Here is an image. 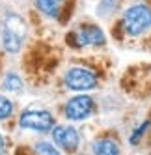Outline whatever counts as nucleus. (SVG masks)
I'll return each mask as SVG.
<instances>
[{
	"instance_id": "obj_14",
	"label": "nucleus",
	"mask_w": 151,
	"mask_h": 155,
	"mask_svg": "<svg viewBox=\"0 0 151 155\" xmlns=\"http://www.w3.org/2000/svg\"><path fill=\"white\" fill-rule=\"evenodd\" d=\"M4 150H6V142H4V137L0 135V155L4 153Z\"/></svg>"
},
{
	"instance_id": "obj_10",
	"label": "nucleus",
	"mask_w": 151,
	"mask_h": 155,
	"mask_svg": "<svg viewBox=\"0 0 151 155\" xmlns=\"http://www.w3.org/2000/svg\"><path fill=\"white\" fill-rule=\"evenodd\" d=\"M36 155H60V151L49 142H39L36 144Z\"/></svg>"
},
{
	"instance_id": "obj_4",
	"label": "nucleus",
	"mask_w": 151,
	"mask_h": 155,
	"mask_svg": "<svg viewBox=\"0 0 151 155\" xmlns=\"http://www.w3.org/2000/svg\"><path fill=\"white\" fill-rule=\"evenodd\" d=\"M19 124L24 129L45 133V131L52 129L54 120H52L50 112H47V110H26V112H23V116H21Z\"/></svg>"
},
{
	"instance_id": "obj_2",
	"label": "nucleus",
	"mask_w": 151,
	"mask_h": 155,
	"mask_svg": "<svg viewBox=\"0 0 151 155\" xmlns=\"http://www.w3.org/2000/svg\"><path fill=\"white\" fill-rule=\"evenodd\" d=\"M23 39H24V26L19 17L11 15L6 21V26L2 32V45L8 52H17L23 45Z\"/></svg>"
},
{
	"instance_id": "obj_1",
	"label": "nucleus",
	"mask_w": 151,
	"mask_h": 155,
	"mask_svg": "<svg viewBox=\"0 0 151 155\" xmlns=\"http://www.w3.org/2000/svg\"><path fill=\"white\" fill-rule=\"evenodd\" d=\"M123 30L131 36H138L151 26V9L147 6H133L123 13Z\"/></svg>"
},
{
	"instance_id": "obj_3",
	"label": "nucleus",
	"mask_w": 151,
	"mask_h": 155,
	"mask_svg": "<svg viewBox=\"0 0 151 155\" xmlns=\"http://www.w3.org/2000/svg\"><path fill=\"white\" fill-rule=\"evenodd\" d=\"M66 84L71 90H92V88L97 86V75L90 69H84V68H73L66 73Z\"/></svg>"
},
{
	"instance_id": "obj_6",
	"label": "nucleus",
	"mask_w": 151,
	"mask_h": 155,
	"mask_svg": "<svg viewBox=\"0 0 151 155\" xmlns=\"http://www.w3.org/2000/svg\"><path fill=\"white\" fill-rule=\"evenodd\" d=\"M93 99L90 95H77L66 105V116L69 120H84L93 112Z\"/></svg>"
},
{
	"instance_id": "obj_11",
	"label": "nucleus",
	"mask_w": 151,
	"mask_h": 155,
	"mask_svg": "<svg viewBox=\"0 0 151 155\" xmlns=\"http://www.w3.org/2000/svg\"><path fill=\"white\" fill-rule=\"evenodd\" d=\"M11 112H13V105H11V101L0 95V120L9 118V116H11Z\"/></svg>"
},
{
	"instance_id": "obj_9",
	"label": "nucleus",
	"mask_w": 151,
	"mask_h": 155,
	"mask_svg": "<svg viewBox=\"0 0 151 155\" xmlns=\"http://www.w3.org/2000/svg\"><path fill=\"white\" fill-rule=\"evenodd\" d=\"M36 4H37V8H39L45 15H49V17H56L62 0H36Z\"/></svg>"
},
{
	"instance_id": "obj_12",
	"label": "nucleus",
	"mask_w": 151,
	"mask_h": 155,
	"mask_svg": "<svg viewBox=\"0 0 151 155\" xmlns=\"http://www.w3.org/2000/svg\"><path fill=\"white\" fill-rule=\"evenodd\" d=\"M4 86L8 88L9 92H17V90L23 88V82H21V79H19L17 75H8L6 81H4Z\"/></svg>"
},
{
	"instance_id": "obj_8",
	"label": "nucleus",
	"mask_w": 151,
	"mask_h": 155,
	"mask_svg": "<svg viewBox=\"0 0 151 155\" xmlns=\"http://www.w3.org/2000/svg\"><path fill=\"white\" fill-rule=\"evenodd\" d=\"M93 153L95 155H120V148L110 138H99L93 142Z\"/></svg>"
},
{
	"instance_id": "obj_5",
	"label": "nucleus",
	"mask_w": 151,
	"mask_h": 155,
	"mask_svg": "<svg viewBox=\"0 0 151 155\" xmlns=\"http://www.w3.org/2000/svg\"><path fill=\"white\" fill-rule=\"evenodd\" d=\"M104 41L106 39H104L103 30L99 26H93V25H86L79 30H75L73 36H71V43L75 47H88V45L99 47Z\"/></svg>"
},
{
	"instance_id": "obj_13",
	"label": "nucleus",
	"mask_w": 151,
	"mask_h": 155,
	"mask_svg": "<svg viewBox=\"0 0 151 155\" xmlns=\"http://www.w3.org/2000/svg\"><path fill=\"white\" fill-rule=\"evenodd\" d=\"M146 129H147V121H144V124H142V125H140V127L134 131V135H133L131 142H133V144H136V142H138V138H140V135H142V133H144Z\"/></svg>"
},
{
	"instance_id": "obj_7",
	"label": "nucleus",
	"mask_w": 151,
	"mask_h": 155,
	"mask_svg": "<svg viewBox=\"0 0 151 155\" xmlns=\"http://www.w3.org/2000/svg\"><path fill=\"white\" fill-rule=\"evenodd\" d=\"M52 138H54V142L58 144L62 150H66L69 153L77 151L79 142H80L77 129L69 127V125H58V127H54V131H52Z\"/></svg>"
}]
</instances>
